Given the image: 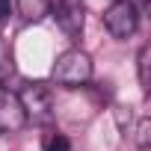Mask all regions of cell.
Wrapping results in <instances>:
<instances>
[{
    "label": "cell",
    "instance_id": "obj_1",
    "mask_svg": "<svg viewBox=\"0 0 151 151\" xmlns=\"http://www.w3.org/2000/svg\"><path fill=\"white\" fill-rule=\"evenodd\" d=\"M92 71H95L92 56L86 50H80V47H71V50L56 56V62L50 68V77H53V83H59L65 89H80L92 80Z\"/></svg>",
    "mask_w": 151,
    "mask_h": 151
},
{
    "label": "cell",
    "instance_id": "obj_2",
    "mask_svg": "<svg viewBox=\"0 0 151 151\" xmlns=\"http://www.w3.org/2000/svg\"><path fill=\"white\" fill-rule=\"evenodd\" d=\"M18 98H21V107L27 113V122L45 124V122L53 119V92H50V86H45V83H27L18 92Z\"/></svg>",
    "mask_w": 151,
    "mask_h": 151
},
{
    "label": "cell",
    "instance_id": "obj_3",
    "mask_svg": "<svg viewBox=\"0 0 151 151\" xmlns=\"http://www.w3.org/2000/svg\"><path fill=\"white\" fill-rule=\"evenodd\" d=\"M104 27L113 39H130L139 27V9L130 0H113L104 12Z\"/></svg>",
    "mask_w": 151,
    "mask_h": 151
},
{
    "label": "cell",
    "instance_id": "obj_4",
    "mask_svg": "<svg viewBox=\"0 0 151 151\" xmlns=\"http://www.w3.org/2000/svg\"><path fill=\"white\" fill-rule=\"evenodd\" d=\"M59 24V30L77 42L83 36V21H86V6H83V0H50V12Z\"/></svg>",
    "mask_w": 151,
    "mask_h": 151
},
{
    "label": "cell",
    "instance_id": "obj_5",
    "mask_svg": "<svg viewBox=\"0 0 151 151\" xmlns=\"http://www.w3.org/2000/svg\"><path fill=\"white\" fill-rule=\"evenodd\" d=\"M27 124V113L21 107L18 92H12L9 86L0 83V136H12L21 133Z\"/></svg>",
    "mask_w": 151,
    "mask_h": 151
},
{
    "label": "cell",
    "instance_id": "obj_6",
    "mask_svg": "<svg viewBox=\"0 0 151 151\" xmlns=\"http://www.w3.org/2000/svg\"><path fill=\"white\" fill-rule=\"evenodd\" d=\"M24 21H42L50 12V0H15Z\"/></svg>",
    "mask_w": 151,
    "mask_h": 151
},
{
    "label": "cell",
    "instance_id": "obj_7",
    "mask_svg": "<svg viewBox=\"0 0 151 151\" xmlns=\"http://www.w3.org/2000/svg\"><path fill=\"white\" fill-rule=\"evenodd\" d=\"M42 151H71V142H68V136H65V133L50 130V133H45V136H42Z\"/></svg>",
    "mask_w": 151,
    "mask_h": 151
},
{
    "label": "cell",
    "instance_id": "obj_8",
    "mask_svg": "<svg viewBox=\"0 0 151 151\" xmlns=\"http://www.w3.org/2000/svg\"><path fill=\"white\" fill-rule=\"evenodd\" d=\"M148 53H151V50H148V45H142V47H139V56H136V68H139V86H142L145 92H148V83H151V80H148Z\"/></svg>",
    "mask_w": 151,
    "mask_h": 151
},
{
    "label": "cell",
    "instance_id": "obj_9",
    "mask_svg": "<svg viewBox=\"0 0 151 151\" xmlns=\"http://www.w3.org/2000/svg\"><path fill=\"white\" fill-rule=\"evenodd\" d=\"M9 71H12V53H9L3 36H0V83L6 80V74H9Z\"/></svg>",
    "mask_w": 151,
    "mask_h": 151
},
{
    "label": "cell",
    "instance_id": "obj_10",
    "mask_svg": "<svg viewBox=\"0 0 151 151\" xmlns=\"http://www.w3.org/2000/svg\"><path fill=\"white\" fill-rule=\"evenodd\" d=\"M148 130H151V122H148V119H139L136 133H139V148H142V151L148 148Z\"/></svg>",
    "mask_w": 151,
    "mask_h": 151
},
{
    "label": "cell",
    "instance_id": "obj_11",
    "mask_svg": "<svg viewBox=\"0 0 151 151\" xmlns=\"http://www.w3.org/2000/svg\"><path fill=\"white\" fill-rule=\"evenodd\" d=\"M12 15V0H0V24H6Z\"/></svg>",
    "mask_w": 151,
    "mask_h": 151
},
{
    "label": "cell",
    "instance_id": "obj_12",
    "mask_svg": "<svg viewBox=\"0 0 151 151\" xmlns=\"http://www.w3.org/2000/svg\"><path fill=\"white\" fill-rule=\"evenodd\" d=\"M139 3H142V9H148V6H151V0H139Z\"/></svg>",
    "mask_w": 151,
    "mask_h": 151
}]
</instances>
